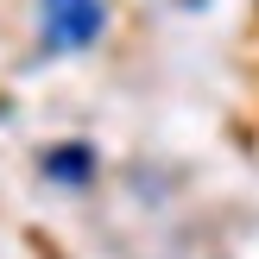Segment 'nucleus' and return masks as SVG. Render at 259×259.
Segmentation results:
<instances>
[{"label": "nucleus", "mask_w": 259, "mask_h": 259, "mask_svg": "<svg viewBox=\"0 0 259 259\" xmlns=\"http://www.w3.org/2000/svg\"><path fill=\"white\" fill-rule=\"evenodd\" d=\"M45 171H51V177H89V152H82V146H76V152H51Z\"/></svg>", "instance_id": "obj_2"}, {"label": "nucleus", "mask_w": 259, "mask_h": 259, "mask_svg": "<svg viewBox=\"0 0 259 259\" xmlns=\"http://www.w3.org/2000/svg\"><path fill=\"white\" fill-rule=\"evenodd\" d=\"M101 32H108V0H38V38L57 57L89 51Z\"/></svg>", "instance_id": "obj_1"}]
</instances>
